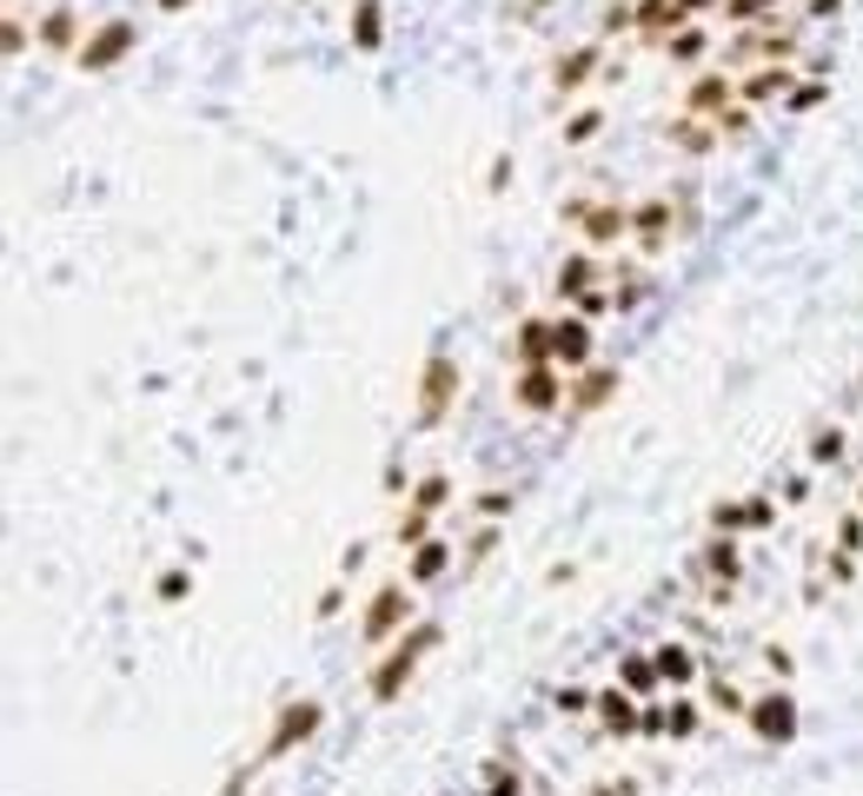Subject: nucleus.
Instances as JSON below:
<instances>
[{
	"label": "nucleus",
	"instance_id": "f257e3e1",
	"mask_svg": "<svg viewBox=\"0 0 863 796\" xmlns=\"http://www.w3.org/2000/svg\"><path fill=\"white\" fill-rule=\"evenodd\" d=\"M439 638H445V624L439 618H412L386 651H379V664L366 671V691H372V704H399L405 697V684L419 678V664L439 651Z\"/></svg>",
	"mask_w": 863,
	"mask_h": 796
},
{
	"label": "nucleus",
	"instance_id": "f03ea898",
	"mask_svg": "<svg viewBox=\"0 0 863 796\" xmlns=\"http://www.w3.org/2000/svg\"><path fill=\"white\" fill-rule=\"evenodd\" d=\"M804 53V27L798 20H758V27H738L725 46H718V66H771V60H798Z\"/></svg>",
	"mask_w": 863,
	"mask_h": 796
},
{
	"label": "nucleus",
	"instance_id": "7ed1b4c3",
	"mask_svg": "<svg viewBox=\"0 0 863 796\" xmlns=\"http://www.w3.org/2000/svg\"><path fill=\"white\" fill-rule=\"evenodd\" d=\"M459 359L452 352H432L425 359V372H419V412H412V425L419 432H439L445 418H452V405H459Z\"/></svg>",
	"mask_w": 863,
	"mask_h": 796
},
{
	"label": "nucleus",
	"instance_id": "20e7f679",
	"mask_svg": "<svg viewBox=\"0 0 863 796\" xmlns=\"http://www.w3.org/2000/svg\"><path fill=\"white\" fill-rule=\"evenodd\" d=\"M319 724H326V704L319 697H292V704H279V717H273V731H266V744H259V771L266 764H279L286 751H299V744H312L319 737Z\"/></svg>",
	"mask_w": 863,
	"mask_h": 796
},
{
	"label": "nucleus",
	"instance_id": "39448f33",
	"mask_svg": "<svg viewBox=\"0 0 863 796\" xmlns=\"http://www.w3.org/2000/svg\"><path fill=\"white\" fill-rule=\"evenodd\" d=\"M558 219L578 226L592 252H612L618 239H631V206H618V199H565Z\"/></svg>",
	"mask_w": 863,
	"mask_h": 796
},
{
	"label": "nucleus",
	"instance_id": "423d86ee",
	"mask_svg": "<svg viewBox=\"0 0 863 796\" xmlns=\"http://www.w3.org/2000/svg\"><path fill=\"white\" fill-rule=\"evenodd\" d=\"M412 624V585L399 578V585H379L372 598H366V618H359V644L366 651H386L399 631Z\"/></svg>",
	"mask_w": 863,
	"mask_h": 796
},
{
	"label": "nucleus",
	"instance_id": "0eeeda50",
	"mask_svg": "<svg viewBox=\"0 0 863 796\" xmlns=\"http://www.w3.org/2000/svg\"><path fill=\"white\" fill-rule=\"evenodd\" d=\"M133 46H140V27H133L126 13H106L100 27H86V40H80L73 66H80V73H113Z\"/></svg>",
	"mask_w": 863,
	"mask_h": 796
},
{
	"label": "nucleus",
	"instance_id": "6e6552de",
	"mask_svg": "<svg viewBox=\"0 0 863 796\" xmlns=\"http://www.w3.org/2000/svg\"><path fill=\"white\" fill-rule=\"evenodd\" d=\"M565 399H572V372H565V365L545 359V365H518V372H512V405H518V412L552 418Z\"/></svg>",
	"mask_w": 863,
	"mask_h": 796
},
{
	"label": "nucleus",
	"instance_id": "1a4fd4ad",
	"mask_svg": "<svg viewBox=\"0 0 863 796\" xmlns=\"http://www.w3.org/2000/svg\"><path fill=\"white\" fill-rule=\"evenodd\" d=\"M744 724H751V737H758V744L784 751V744H798V697H791V691H758Z\"/></svg>",
	"mask_w": 863,
	"mask_h": 796
},
{
	"label": "nucleus",
	"instance_id": "9d476101",
	"mask_svg": "<svg viewBox=\"0 0 863 796\" xmlns=\"http://www.w3.org/2000/svg\"><path fill=\"white\" fill-rule=\"evenodd\" d=\"M698 571L711 578V604H731V591L744 585L738 538H731V531H711V538H705V551H698Z\"/></svg>",
	"mask_w": 863,
	"mask_h": 796
},
{
	"label": "nucleus",
	"instance_id": "9b49d317",
	"mask_svg": "<svg viewBox=\"0 0 863 796\" xmlns=\"http://www.w3.org/2000/svg\"><path fill=\"white\" fill-rule=\"evenodd\" d=\"M678 106H685V113H698V120H718L725 106H738V73H731V66H698Z\"/></svg>",
	"mask_w": 863,
	"mask_h": 796
},
{
	"label": "nucleus",
	"instance_id": "f8f14e48",
	"mask_svg": "<svg viewBox=\"0 0 863 796\" xmlns=\"http://www.w3.org/2000/svg\"><path fill=\"white\" fill-rule=\"evenodd\" d=\"M618 385H625V372L592 359L585 372H572V399H565V412H572V418H592V412H605V405L618 399Z\"/></svg>",
	"mask_w": 863,
	"mask_h": 796
},
{
	"label": "nucleus",
	"instance_id": "ddd939ff",
	"mask_svg": "<svg viewBox=\"0 0 863 796\" xmlns=\"http://www.w3.org/2000/svg\"><path fill=\"white\" fill-rule=\"evenodd\" d=\"M798 93V66L791 60H771V66H744L738 73V100H751V106H784Z\"/></svg>",
	"mask_w": 863,
	"mask_h": 796
},
{
	"label": "nucleus",
	"instance_id": "4468645a",
	"mask_svg": "<svg viewBox=\"0 0 863 796\" xmlns=\"http://www.w3.org/2000/svg\"><path fill=\"white\" fill-rule=\"evenodd\" d=\"M605 66H612V60H605V40H585V46H572V53H558V60H552V93L565 100V93L592 86Z\"/></svg>",
	"mask_w": 863,
	"mask_h": 796
},
{
	"label": "nucleus",
	"instance_id": "2eb2a0df",
	"mask_svg": "<svg viewBox=\"0 0 863 796\" xmlns=\"http://www.w3.org/2000/svg\"><path fill=\"white\" fill-rule=\"evenodd\" d=\"M671 213H678L671 199H638V206H631V239H638V252H645V259H658V252L671 246V232H678V219H671Z\"/></svg>",
	"mask_w": 863,
	"mask_h": 796
},
{
	"label": "nucleus",
	"instance_id": "dca6fc26",
	"mask_svg": "<svg viewBox=\"0 0 863 796\" xmlns=\"http://www.w3.org/2000/svg\"><path fill=\"white\" fill-rule=\"evenodd\" d=\"M592 345H598V332H592V319L578 312H565V319H552V365H565V372H585L592 365Z\"/></svg>",
	"mask_w": 863,
	"mask_h": 796
},
{
	"label": "nucleus",
	"instance_id": "f3484780",
	"mask_svg": "<svg viewBox=\"0 0 863 796\" xmlns=\"http://www.w3.org/2000/svg\"><path fill=\"white\" fill-rule=\"evenodd\" d=\"M33 33H40V53H60V60H73V53H80V40H86V33H80V7H73V0H53V7L40 13V27H33Z\"/></svg>",
	"mask_w": 863,
	"mask_h": 796
},
{
	"label": "nucleus",
	"instance_id": "a211bd4d",
	"mask_svg": "<svg viewBox=\"0 0 863 796\" xmlns=\"http://www.w3.org/2000/svg\"><path fill=\"white\" fill-rule=\"evenodd\" d=\"M598 272H605V266H598V252L585 246V252H565V266L552 272V286H558V299H565V306H578L585 292H598Z\"/></svg>",
	"mask_w": 863,
	"mask_h": 796
},
{
	"label": "nucleus",
	"instance_id": "6ab92c4d",
	"mask_svg": "<svg viewBox=\"0 0 863 796\" xmlns=\"http://www.w3.org/2000/svg\"><path fill=\"white\" fill-rule=\"evenodd\" d=\"M452 565H459V545L432 531V538H425V545H419V551L405 558V585H439V578H445Z\"/></svg>",
	"mask_w": 863,
	"mask_h": 796
},
{
	"label": "nucleus",
	"instance_id": "aec40b11",
	"mask_svg": "<svg viewBox=\"0 0 863 796\" xmlns=\"http://www.w3.org/2000/svg\"><path fill=\"white\" fill-rule=\"evenodd\" d=\"M711 53H718V40H711L705 20H691V27H678V33L665 40V60H671V66H691V73L711 66Z\"/></svg>",
	"mask_w": 863,
	"mask_h": 796
},
{
	"label": "nucleus",
	"instance_id": "412c9836",
	"mask_svg": "<svg viewBox=\"0 0 863 796\" xmlns=\"http://www.w3.org/2000/svg\"><path fill=\"white\" fill-rule=\"evenodd\" d=\"M638 717H645V711H638V697H631L625 684L598 691V724H605V737H618V744H625V737H638Z\"/></svg>",
	"mask_w": 863,
	"mask_h": 796
},
{
	"label": "nucleus",
	"instance_id": "4be33fe9",
	"mask_svg": "<svg viewBox=\"0 0 863 796\" xmlns=\"http://www.w3.org/2000/svg\"><path fill=\"white\" fill-rule=\"evenodd\" d=\"M651 658H658V678H665V691H691V684H698V651H691V644L665 638Z\"/></svg>",
	"mask_w": 863,
	"mask_h": 796
},
{
	"label": "nucleus",
	"instance_id": "5701e85b",
	"mask_svg": "<svg viewBox=\"0 0 863 796\" xmlns=\"http://www.w3.org/2000/svg\"><path fill=\"white\" fill-rule=\"evenodd\" d=\"M665 139H671V146H685V153H718V146H725L718 120H698V113H678V120L665 126Z\"/></svg>",
	"mask_w": 863,
	"mask_h": 796
},
{
	"label": "nucleus",
	"instance_id": "b1692460",
	"mask_svg": "<svg viewBox=\"0 0 863 796\" xmlns=\"http://www.w3.org/2000/svg\"><path fill=\"white\" fill-rule=\"evenodd\" d=\"M512 359L518 365H545L552 359V319H518V332H512Z\"/></svg>",
	"mask_w": 863,
	"mask_h": 796
},
{
	"label": "nucleus",
	"instance_id": "393cba45",
	"mask_svg": "<svg viewBox=\"0 0 863 796\" xmlns=\"http://www.w3.org/2000/svg\"><path fill=\"white\" fill-rule=\"evenodd\" d=\"M352 46L359 53L386 46V0H352Z\"/></svg>",
	"mask_w": 863,
	"mask_h": 796
},
{
	"label": "nucleus",
	"instance_id": "a878e982",
	"mask_svg": "<svg viewBox=\"0 0 863 796\" xmlns=\"http://www.w3.org/2000/svg\"><path fill=\"white\" fill-rule=\"evenodd\" d=\"M618 684H625L631 697H658V691H665V678H658V658H645V651L618 658Z\"/></svg>",
	"mask_w": 863,
	"mask_h": 796
},
{
	"label": "nucleus",
	"instance_id": "bb28decb",
	"mask_svg": "<svg viewBox=\"0 0 863 796\" xmlns=\"http://www.w3.org/2000/svg\"><path fill=\"white\" fill-rule=\"evenodd\" d=\"M705 704H711L718 717H751V697H744L725 671H711V678H705Z\"/></svg>",
	"mask_w": 863,
	"mask_h": 796
},
{
	"label": "nucleus",
	"instance_id": "cd10ccee",
	"mask_svg": "<svg viewBox=\"0 0 863 796\" xmlns=\"http://www.w3.org/2000/svg\"><path fill=\"white\" fill-rule=\"evenodd\" d=\"M499 538H505V531H499L492 518H479V525H472V538H465V558H459V578H472V571H479V565H485V558L499 551Z\"/></svg>",
	"mask_w": 863,
	"mask_h": 796
},
{
	"label": "nucleus",
	"instance_id": "c85d7f7f",
	"mask_svg": "<svg viewBox=\"0 0 863 796\" xmlns=\"http://www.w3.org/2000/svg\"><path fill=\"white\" fill-rule=\"evenodd\" d=\"M784 7H791V0H725L718 13H725V27L738 33V27H758V20H778Z\"/></svg>",
	"mask_w": 863,
	"mask_h": 796
},
{
	"label": "nucleus",
	"instance_id": "c756f323",
	"mask_svg": "<svg viewBox=\"0 0 863 796\" xmlns=\"http://www.w3.org/2000/svg\"><path fill=\"white\" fill-rule=\"evenodd\" d=\"M479 796H525V777H518V757H512V751H499V757L485 764V790Z\"/></svg>",
	"mask_w": 863,
	"mask_h": 796
},
{
	"label": "nucleus",
	"instance_id": "7c9ffc66",
	"mask_svg": "<svg viewBox=\"0 0 863 796\" xmlns=\"http://www.w3.org/2000/svg\"><path fill=\"white\" fill-rule=\"evenodd\" d=\"M412 505L439 518V511L452 505V478H445V472H425V478H412Z\"/></svg>",
	"mask_w": 863,
	"mask_h": 796
},
{
	"label": "nucleus",
	"instance_id": "2f4dec72",
	"mask_svg": "<svg viewBox=\"0 0 863 796\" xmlns=\"http://www.w3.org/2000/svg\"><path fill=\"white\" fill-rule=\"evenodd\" d=\"M612 33H638V0H605V13H598V40H612Z\"/></svg>",
	"mask_w": 863,
	"mask_h": 796
},
{
	"label": "nucleus",
	"instance_id": "473e14b6",
	"mask_svg": "<svg viewBox=\"0 0 863 796\" xmlns=\"http://www.w3.org/2000/svg\"><path fill=\"white\" fill-rule=\"evenodd\" d=\"M605 133V106H578L572 120H565V146H592Z\"/></svg>",
	"mask_w": 863,
	"mask_h": 796
},
{
	"label": "nucleus",
	"instance_id": "72a5a7b5",
	"mask_svg": "<svg viewBox=\"0 0 863 796\" xmlns=\"http://www.w3.org/2000/svg\"><path fill=\"white\" fill-rule=\"evenodd\" d=\"M844 452H851L844 425H818V432H811V465H838Z\"/></svg>",
	"mask_w": 863,
	"mask_h": 796
},
{
	"label": "nucleus",
	"instance_id": "f704fd0d",
	"mask_svg": "<svg viewBox=\"0 0 863 796\" xmlns=\"http://www.w3.org/2000/svg\"><path fill=\"white\" fill-rule=\"evenodd\" d=\"M432 538V511H419V505H405V518H399V531H392V545L399 551H419Z\"/></svg>",
	"mask_w": 863,
	"mask_h": 796
},
{
	"label": "nucleus",
	"instance_id": "c9c22d12",
	"mask_svg": "<svg viewBox=\"0 0 863 796\" xmlns=\"http://www.w3.org/2000/svg\"><path fill=\"white\" fill-rule=\"evenodd\" d=\"M711 531H731V538L751 531V505H744V498H718V505H711Z\"/></svg>",
	"mask_w": 863,
	"mask_h": 796
},
{
	"label": "nucleus",
	"instance_id": "e433bc0d",
	"mask_svg": "<svg viewBox=\"0 0 863 796\" xmlns=\"http://www.w3.org/2000/svg\"><path fill=\"white\" fill-rule=\"evenodd\" d=\"M512 505H518V498H512V485H485V492L472 498V511H479V518H492V525H499V518H512Z\"/></svg>",
	"mask_w": 863,
	"mask_h": 796
},
{
	"label": "nucleus",
	"instance_id": "4c0bfd02",
	"mask_svg": "<svg viewBox=\"0 0 863 796\" xmlns=\"http://www.w3.org/2000/svg\"><path fill=\"white\" fill-rule=\"evenodd\" d=\"M552 704H558V717H585V711H598V691L592 684H565V691H552Z\"/></svg>",
	"mask_w": 863,
	"mask_h": 796
},
{
	"label": "nucleus",
	"instance_id": "58836bf2",
	"mask_svg": "<svg viewBox=\"0 0 863 796\" xmlns=\"http://www.w3.org/2000/svg\"><path fill=\"white\" fill-rule=\"evenodd\" d=\"M698 724H705L698 697H671V737H678V744H691V737H698Z\"/></svg>",
	"mask_w": 863,
	"mask_h": 796
},
{
	"label": "nucleus",
	"instance_id": "ea45409f",
	"mask_svg": "<svg viewBox=\"0 0 863 796\" xmlns=\"http://www.w3.org/2000/svg\"><path fill=\"white\" fill-rule=\"evenodd\" d=\"M751 126H758V106H751V100H738V106L718 113V133H725V139H744Z\"/></svg>",
	"mask_w": 863,
	"mask_h": 796
},
{
	"label": "nucleus",
	"instance_id": "a19ab883",
	"mask_svg": "<svg viewBox=\"0 0 863 796\" xmlns=\"http://www.w3.org/2000/svg\"><path fill=\"white\" fill-rule=\"evenodd\" d=\"M153 591H160V604H186V598H193V571H186V565H173V571H160V585H153Z\"/></svg>",
	"mask_w": 863,
	"mask_h": 796
},
{
	"label": "nucleus",
	"instance_id": "79ce46f5",
	"mask_svg": "<svg viewBox=\"0 0 863 796\" xmlns=\"http://www.w3.org/2000/svg\"><path fill=\"white\" fill-rule=\"evenodd\" d=\"M33 40H40V33H27V20H20V7H13V13H7V27H0V46H7V60H20Z\"/></svg>",
	"mask_w": 863,
	"mask_h": 796
},
{
	"label": "nucleus",
	"instance_id": "37998d69",
	"mask_svg": "<svg viewBox=\"0 0 863 796\" xmlns=\"http://www.w3.org/2000/svg\"><path fill=\"white\" fill-rule=\"evenodd\" d=\"M831 100V80H798V93L784 100V113H811V106H824Z\"/></svg>",
	"mask_w": 863,
	"mask_h": 796
},
{
	"label": "nucleus",
	"instance_id": "c03bdc74",
	"mask_svg": "<svg viewBox=\"0 0 863 796\" xmlns=\"http://www.w3.org/2000/svg\"><path fill=\"white\" fill-rule=\"evenodd\" d=\"M818 565H824V578H831V585H857V558H851V551H838V545H831V551H818Z\"/></svg>",
	"mask_w": 863,
	"mask_h": 796
},
{
	"label": "nucleus",
	"instance_id": "a18cd8bd",
	"mask_svg": "<svg viewBox=\"0 0 863 796\" xmlns=\"http://www.w3.org/2000/svg\"><path fill=\"white\" fill-rule=\"evenodd\" d=\"M838 551H851V558H863V511H844L838 518V538H831Z\"/></svg>",
	"mask_w": 863,
	"mask_h": 796
},
{
	"label": "nucleus",
	"instance_id": "49530a36",
	"mask_svg": "<svg viewBox=\"0 0 863 796\" xmlns=\"http://www.w3.org/2000/svg\"><path fill=\"white\" fill-rule=\"evenodd\" d=\"M638 737H671V704H645V717H638Z\"/></svg>",
	"mask_w": 863,
	"mask_h": 796
},
{
	"label": "nucleus",
	"instance_id": "de8ad7c7",
	"mask_svg": "<svg viewBox=\"0 0 863 796\" xmlns=\"http://www.w3.org/2000/svg\"><path fill=\"white\" fill-rule=\"evenodd\" d=\"M744 505H751V531H778V505H771L764 492H751Z\"/></svg>",
	"mask_w": 863,
	"mask_h": 796
},
{
	"label": "nucleus",
	"instance_id": "09e8293b",
	"mask_svg": "<svg viewBox=\"0 0 863 796\" xmlns=\"http://www.w3.org/2000/svg\"><path fill=\"white\" fill-rule=\"evenodd\" d=\"M764 671H771L778 684H791V671H798V658H791L784 644H764Z\"/></svg>",
	"mask_w": 863,
	"mask_h": 796
},
{
	"label": "nucleus",
	"instance_id": "8fccbe9b",
	"mask_svg": "<svg viewBox=\"0 0 863 796\" xmlns=\"http://www.w3.org/2000/svg\"><path fill=\"white\" fill-rule=\"evenodd\" d=\"M612 306H618V299H612V292H585V299H578V306H572V312H585V319H605V312H612Z\"/></svg>",
	"mask_w": 863,
	"mask_h": 796
},
{
	"label": "nucleus",
	"instance_id": "3c124183",
	"mask_svg": "<svg viewBox=\"0 0 863 796\" xmlns=\"http://www.w3.org/2000/svg\"><path fill=\"white\" fill-rule=\"evenodd\" d=\"M592 796H638V777H598Z\"/></svg>",
	"mask_w": 863,
	"mask_h": 796
},
{
	"label": "nucleus",
	"instance_id": "603ef678",
	"mask_svg": "<svg viewBox=\"0 0 863 796\" xmlns=\"http://www.w3.org/2000/svg\"><path fill=\"white\" fill-rule=\"evenodd\" d=\"M379 485H386V498H399L412 478H405V465H399V458H386V478H379Z\"/></svg>",
	"mask_w": 863,
	"mask_h": 796
},
{
	"label": "nucleus",
	"instance_id": "864d4df0",
	"mask_svg": "<svg viewBox=\"0 0 863 796\" xmlns=\"http://www.w3.org/2000/svg\"><path fill=\"white\" fill-rule=\"evenodd\" d=\"M485 186H492V193H505V186H512V153H505V159H492V173H485Z\"/></svg>",
	"mask_w": 863,
	"mask_h": 796
},
{
	"label": "nucleus",
	"instance_id": "5fc2aeb1",
	"mask_svg": "<svg viewBox=\"0 0 863 796\" xmlns=\"http://www.w3.org/2000/svg\"><path fill=\"white\" fill-rule=\"evenodd\" d=\"M346 611V585H332V591H319V618H339Z\"/></svg>",
	"mask_w": 863,
	"mask_h": 796
},
{
	"label": "nucleus",
	"instance_id": "6e6d98bb",
	"mask_svg": "<svg viewBox=\"0 0 863 796\" xmlns=\"http://www.w3.org/2000/svg\"><path fill=\"white\" fill-rule=\"evenodd\" d=\"M844 13V0H804V20H838Z\"/></svg>",
	"mask_w": 863,
	"mask_h": 796
},
{
	"label": "nucleus",
	"instance_id": "4d7b16f0",
	"mask_svg": "<svg viewBox=\"0 0 863 796\" xmlns=\"http://www.w3.org/2000/svg\"><path fill=\"white\" fill-rule=\"evenodd\" d=\"M612 299H618V312H631V306H638V299H645V279H631V286H618V292H612Z\"/></svg>",
	"mask_w": 863,
	"mask_h": 796
},
{
	"label": "nucleus",
	"instance_id": "13d9d810",
	"mask_svg": "<svg viewBox=\"0 0 863 796\" xmlns=\"http://www.w3.org/2000/svg\"><path fill=\"white\" fill-rule=\"evenodd\" d=\"M811 498V478H784V505H804Z\"/></svg>",
	"mask_w": 863,
	"mask_h": 796
},
{
	"label": "nucleus",
	"instance_id": "bf43d9fd",
	"mask_svg": "<svg viewBox=\"0 0 863 796\" xmlns=\"http://www.w3.org/2000/svg\"><path fill=\"white\" fill-rule=\"evenodd\" d=\"M153 7H160V13H186L193 0H153Z\"/></svg>",
	"mask_w": 863,
	"mask_h": 796
},
{
	"label": "nucleus",
	"instance_id": "052dcab7",
	"mask_svg": "<svg viewBox=\"0 0 863 796\" xmlns=\"http://www.w3.org/2000/svg\"><path fill=\"white\" fill-rule=\"evenodd\" d=\"M857 511H863V485H857Z\"/></svg>",
	"mask_w": 863,
	"mask_h": 796
},
{
	"label": "nucleus",
	"instance_id": "680f3d73",
	"mask_svg": "<svg viewBox=\"0 0 863 796\" xmlns=\"http://www.w3.org/2000/svg\"><path fill=\"white\" fill-rule=\"evenodd\" d=\"M7 7H20V0H7Z\"/></svg>",
	"mask_w": 863,
	"mask_h": 796
}]
</instances>
